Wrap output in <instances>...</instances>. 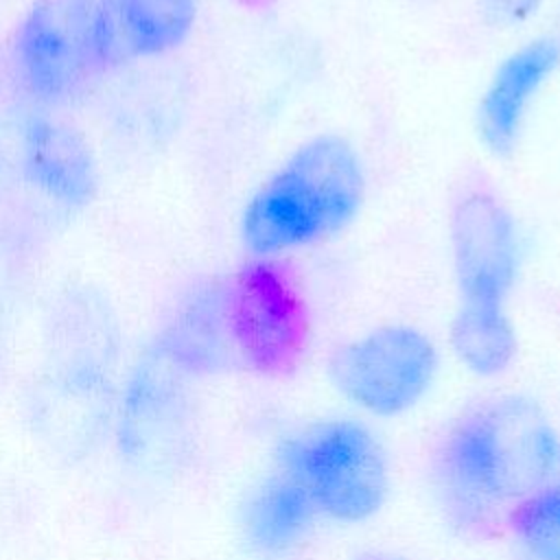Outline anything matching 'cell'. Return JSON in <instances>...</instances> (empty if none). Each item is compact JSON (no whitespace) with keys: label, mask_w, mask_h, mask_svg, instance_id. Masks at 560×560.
Listing matches in <instances>:
<instances>
[{"label":"cell","mask_w":560,"mask_h":560,"mask_svg":"<svg viewBox=\"0 0 560 560\" xmlns=\"http://www.w3.org/2000/svg\"><path fill=\"white\" fill-rule=\"evenodd\" d=\"M317 518L306 490L276 470L247 492L238 512L241 540L256 558H282L306 540Z\"/></svg>","instance_id":"14"},{"label":"cell","mask_w":560,"mask_h":560,"mask_svg":"<svg viewBox=\"0 0 560 560\" xmlns=\"http://www.w3.org/2000/svg\"><path fill=\"white\" fill-rule=\"evenodd\" d=\"M368 173L341 133L302 140L247 197L238 236L249 258H278L337 238L361 214Z\"/></svg>","instance_id":"3"},{"label":"cell","mask_w":560,"mask_h":560,"mask_svg":"<svg viewBox=\"0 0 560 560\" xmlns=\"http://www.w3.org/2000/svg\"><path fill=\"white\" fill-rule=\"evenodd\" d=\"M20 162L26 184L55 208L77 212L96 195L94 153L81 131L59 118L33 114L24 120Z\"/></svg>","instance_id":"12"},{"label":"cell","mask_w":560,"mask_h":560,"mask_svg":"<svg viewBox=\"0 0 560 560\" xmlns=\"http://www.w3.org/2000/svg\"><path fill=\"white\" fill-rule=\"evenodd\" d=\"M440 365L435 341L413 324H381L328 357L335 392L374 418H396L413 409L431 389Z\"/></svg>","instance_id":"7"},{"label":"cell","mask_w":560,"mask_h":560,"mask_svg":"<svg viewBox=\"0 0 560 560\" xmlns=\"http://www.w3.org/2000/svg\"><path fill=\"white\" fill-rule=\"evenodd\" d=\"M225 302L238 365L291 378L313 343L308 300L293 269L278 258H249L225 278Z\"/></svg>","instance_id":"6"},{"label":"cell","mask_w":560,"mask_h":560,"mask_svg":"<svg viewBox=\"0 0 560 560\" xmlns=\"http://www.w3.org/2000/svg\"><path fill=\"white\" fill-rule=\"evenodd\" d=\"M199 20V0H96L92 57L96 72L182 48Z\"/></svg>","instance_id":"11"},{"label":"cell","mask_w":560,"mask_h":560,"mask_svg":"<svg viewBox=\"0 0 560 560\" xmlns=\"http://www.w3.org/2000/svg\"><path fill=\"white\" fill-rule=\"evenodd\" d=\"M276 470L306 490L319 516L365 523L385 505L389 459L374 431L354 418H324L284 435Z\"/></svg>","instance_id":"5"},{"label":"cell","mask_w":560,"mask_h":560,"mask_svg":"<svg viewBox=\"0 0 560 560\" xmlns=\"http://www.w3.org/2000/svg\"><path fill=\"white\" fill-rule=\"evenodd\" d=\"M192 378L151 339L122 372L112 444L120 466L140 481H175L197 444Z\"/></svg>","instance_id":"4"},{"label":"cell","mask_w":560,"mask_h":560,"mask_svg":"<svg viewBox=\"0 0 560 560\" xmlns=\"http://www.w3.org/2000/svg\"><path fill=\"white\" fill-rule=\"evenodd\" d=\"M9 289H7V267L0 258V357L4 350L7 339V324H9Z\"/></svg>","instance_id":"18"},{"label":"cell","mask_w":560,"mask_h":560,"mask_svg":"<svg viewBox=\"0 0 560 560\" xmlns=\"http://www.w3.org/2000/svg\"><path fill=\"white\" fill-rule=\"evenodd\" d=\"M516 560H560V483H549L505 516Z\"/></svg>","instance_id":"16"},{"label":"cell","mask_w":560,"mask_h":560,"mask_svg":"<svg viewBox=\"0 0 560 560\" xmlns=\"http://www.w3.org/2000/svg\"><path fill=\"white\" fill-rule=\"evenodd\" d=\"M560 435L525 394L483 398L444 431L433 457L440 503L453 527L486 536L505 529L508 512L553 481Z\"/></svg>","instance_id":"1"},{"label":"cell","mask_w":560,"mask_h":560,"mask_svg":"<svg viewBox=\"0 0 560 560\" xmlns=\"http://www.w3.org/2000/svg\"><path fill=\"white\" fill-rule=\"evenodd\" d=\"M122 330L94 287L63 291L44 326L42 365L26 396L35 442L63 464L92 457L112 431L122 378Z\"/></svg>","instance_id":"2"},{"label":"cell","mask_w":560,"mask_h":560,"mask_svg":"<svg viewBox=\"0 0 560 560\" xmlns=\"http://www.w3.org/2000/svg\"><path fill=\"white\" fill-rule=\"evenodd\" d=\"M241 4H245V7H252V9H260V7H267V4H271L273 0H238Z\"/></svg>","instance_id":"19"},{"label":"cell","mask_w":560,"mask_h":560,"mask_svg":"<svg viewBox=\"0 0 560 560\" xmlns=\"http://www.w3.org/2000/svg\"><path fill=\"white\" fill-rule=\"evenodd\" d=\"M479 11L494 28H518L532 22L545 0H477Z\"/></svg>","instance_id":"17"},{"label":"cell","mask_w":560,"mask_h":560,"mask_svg":"<svg viewBox=\"0 0 560 560\" xmlns=\"http://www.w3.org/2000/svg\"><path fill=\"white\" fill-rule=\"evenodd\" d=\"M448 249L457 304H508L521 273L523 236L501 195L475 184L455 197L448 214Z\"/></svg>","instance_id":"9"},{"label":"cell","mask_w":560,"mask_h":560,"mask_svg":"<svg viewBox=\"0 0 560 560\" xmlns=\"http://www.w3.org/2000/svg\"><path fill=\"white\" fill-rule=\"evenodd\" d=\"M448 339L459 365L479 378L501 376L518 352L516 328L505 306L457 304Z\"/></svg>","instance_id":"15"},{"label":"cell","mask_w":560,"mask_h":560,"mask_svg":"<svg viewBox=\"0 0 560 560\" xmlns=\"http://www.w3.org/2000/svg\"><path fill=\"white\" fill-rule=\"evenodd\" d=\"M370 560H405V558H398V556H374Z\"/></svg>","instance_id":"20"},{"label":"cell","mask_w":560,"mask_h":560,"mask_svg":"<svg viewBox=\"0 0 560 560\" xmlns=\"http://www.w3.org/2000/svg\"><path fill=\"white\" fill-rule=\"evenodd\" d=\"M94 7L96 0H31L11 39V66L18 85L35 103H70L96 72Z\"/></svg>","instance_id":"8"},{"label":"cell","mask_w":560,"mask_h":560,"mask_svg":"<svg viewBox=\"0 0 560 560\" xmlns=\"http://www.w3.org/2000/svg\"><path fill=\"white\" fill-rule=\"evenodd\" d=\"M153 339L192 381L241 368L228 322L225 278L192 284Z\"/></svg>","instance_id":"13"},{"label":"cell","mask_w":560,"mask_h":560,"mask_svg":"<svg viewBox=\"0 0 560 560\" xmlns=\"http://www.w3.org/2000/svg\"><path fill=\"white\" fill-rule=\"evenodd\" d=\"M560 70V39L536 35L503 55L477 101L479 142L494 158L514 153L534 101Z\"/></svg>","instance_id":"10"}]
</instances>
